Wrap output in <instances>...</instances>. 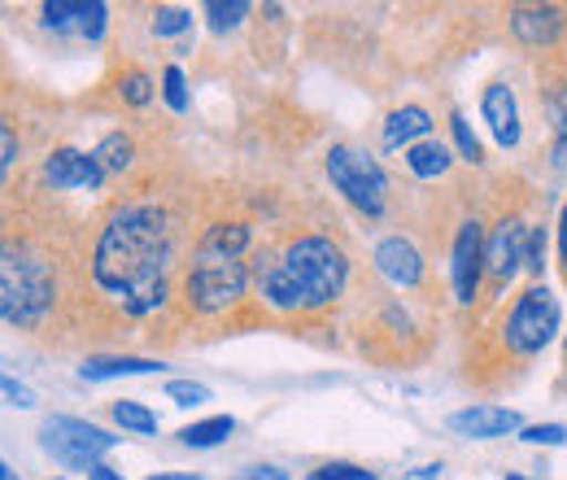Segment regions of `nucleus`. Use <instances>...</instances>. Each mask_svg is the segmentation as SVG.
<instances>
[{
    "mask_svg": "<svg viewBox=\"0 0 567 480\" xmlns=\"http://www.w3.org/2000/svg\"><path fill=\"white\" fill-rule=\"evenodd\" d=\"M40 446L71 472H92L101 468V459L118 446V437H110L105 428L87 423V419H74V415H49L44 428H40Z\"/></svg>",
    "mask_w": 567,
    "mask_h": 480,
    "instance_id": "7",
    "label": "nucleus"
},
{
    "mask_svg": "<svg viewBox=\"0 0 567 480\" xmlns=\"http://www.w3.org/2000/svg\"><path fill=\"white\" fill-rule=\"evenodd\" d=\"M481 279H485V227L476 218L458 223L454 232V249H450V284H454V302L472 306L481 297Z\"/></svg>",
    "mask_w": 567,
    "mask_h": 480,
    "instance_id": "9",
    "label": "nucleus"
},
{
    "mask_svg": "<svg viewBox=\"0 0 567 480\" xmlns=\"http://www.w3.org/2000/svg\"><path fill=\"white\" fill-rule=\"evenodd\" d=\"M249 13H254L249 0H210L206 4V27H210L214 35H223V31H236Z\"/></svg>",
    "mask_w": 567,
    "mask_h": 480,
    "instance_id": "20",
    "label": "nucleus"
},
{
    "mask_svg": "<svg viewBox=\"0 0 567 480\" xmlns=\"http://www.w3.org/2000/svg\"><path fill=\"white\" fill-rule=\"evenodd\" d=\"M184 31H193L188 9H157L153 13V35H184Z\"/></svg>",
    "mask_w": 567,
    "mask_h": 480,
    "instance_id": "28",
    "label": "nucleus"
},
{
    "mask_svg": "<svg viewBox=\"0 0 567 480\" xmlns=\"http://www.w3.org/2000/svg\"><path fill=\"white\" fill-rule=\"evenodd\" d=\"M58 480H62V477H58Z\"/></svg>",
    "mask_w": 567,
    "mask_h": 480,
    "instance_id": "42",
    "label": "nucleus"
},
{
    "mask_svg": "<svg viewBox=\"0 0 567 480\" xmlns=\"http://www.w3.org/2000/svg\"><path fill=\"white\" fill-rule=\"evenodd\" d=\"M350 279V258L332 236H292L280 254H258L254 284L280 315L328 310Z\"/></svg>",
    "mask_w": 567,
    "mask_h": 480,
    "instance_id": "2",
    "label": "nucleus"
},
{
    "mask_svg": "<svg viewBox=\"0 0 567 480\" xmlns=\"http://www.w3.org/2000/svg\"><path fill=\"white\" fill-rule=\"evenodd\" d=\"M450 166H454V153H450L445 140H420V144L406 149V171L415 180H441Z\"/></svg>",
    "mask_w": 567,
    "mask_h": 480,
    "instance_id": "17",
    "label": "nucleus"
},
{
    "mask_svg": "<svg viewBox=\"0 0 567 480\" xmlns=\"http://www.w3.org/2000/svg\"><path fill=\"white\" fill-rule=\"evenodd\" d=\"M166 394L179 402V407H202V402H210V385H202V380H171L166 385Z\"/></svg>",
    "mask_w": 567,
    "mask_h": 480,
    "instance_id": "29",
    "label": "nucleus"
},
{
    "mask_svg": "<svg viewBox=\"0 0 567 480\" xmlns=\"http://www.w3.org/2000/svg\"><path fill=\"white\" fill-rule=\"evenodd\" d=\"M371 263H375V272L384 275L389 284H398V288H420L424 284V258H420V249L406 236H384L375 245Z\"/></svg>",
    "mask_w": 567,
    "mask_h": 480,
    "instance_id": "11",
    "label": "nucleus"
},
{
    "mask_svg": "<svg viewBox=\"0 0 567 480\" xmlns=\"http://www.w3.org/2000/svg\"><path fill=\"white\" fill-rule=\"evenodd\" d=\"M546 114H550V127H555V157L564 162L567 157V83H555V88H546Z\"/></svg>",
    "mask_w": 567,
    "mask_h": 480,
    "instance_id": "22",
    "label": "nucleus"
},
{
    "mask_svg": "<svg viewBox=\"0 0 567 480\" xmlns=\"http://www.w3.org/2000/svg\"><path fill=\"white\" fill-rule=\"evenodd\" d=\"M384 149L393 153V149H411V144H420V140H432V114H427L424 105H402V110H393L389 119H384Z\"/></svg>",
    "mask_w": 567,
    "mask_h": 480,
    "instance_id": "16",
    "label": "nucleus"
},
{
    "mask_svg": "<svg viewBox=\"0 0 567 480\" xmlns=\"http://www.w3.org/2000/svg\"><path fill=\"white\" fill-rule=\"evenodd\" d=\"M249 279L254 272L240 258H193V267L184 275V302L197 315H223L245 297Z\"/></svg>",
    "mask_w": 567,
    "mask_h": 480,
    "instance_id": "6",
    "label": "nucleus"
},
{
    "mask_svg": "<svg viewBox=\"0 0 567 480\" xmlns=\"http://www.w3.org/2000/svg\"><path fill=\"white\" fill-rule=\"evenodd\" d=\"M450 132H454V149H458V157H467V162H485V149H481V140L472 132V123L454 110L450 114Z\"/></svg>",
    "mask_w": 567,
    "mask_h": 480,
    "instance_id": "26",
    "label": "nucleus"
},
{
    "mask_svg": "<svg viewBox=\"0 0 567 480\" xmlns=\"http://www.w3.org/2000/svg\"><path fill=\"white\" fill-rule=\"evenodd\" d=\"M44 184L53 193L62 188H101L105 184V166L96 162V153H83V149H53L44 157Z\"/></svg>",
    "mask_w": 567,
    "mask_h": 480,
    "instance_id": "10",
    "label": "nucleus"
},
{
    "mask_svg": "<svg viewBox=\"0 0 567 480\" xmlns=\"http://www.w3.org/2000/svg\"><path fill=\"white\" fill-rule=\"evenodd\" d=\"M87 480H123V472H114L110 463H101V468H92V472H87Z\"/></svg>",
    "mask_w": 567,
    "mask_h": 480,
    "instance_id": "38",
    "label": "nucleus"
},
{
    "mask_svg": "<svg viewBox=\"0 0 567 480\" xmlns=\"http://www.w3.org/2000/svg\"><path fill=\"white\" fill-rule=\"evenodd\" d=\"M236 480H288V472H284V468H271V463H258V468L236 472Z\"/></svg>",
    "mask_w": 567,
    "mask_h": 480,
    "instance_id": "36",
    "label": "nucleus"
},
{
    "mask_svg": "<svg viewBox=\"0 0 567 480\" xmlns=\"http://www.w3.org/2000/svg\"><path fill=\"white\" fill-rule=\"evenodd\" d=\"M110 415H114V423H123L127 432H157V415L148 411V407H141V402H114L110 407Z\"/></svg>",
    "mask_w": 567,
    "mask_h": 480,
    "instance_id": "24",
    "label": "nucleus"
},
{
    "mask_svg": "<svg viewBox=\"0 0 567 480\" xmlns=\"http://www.w3.org/2000/svg\"><path fill=\"white\" fill-rule=\"evenodd\" d=\"M506 480H524V477H515V472H506Z\"/></svg>",
    "mask_w": 567,
    "mask_h": 480,
    "instance_id": "41",
    "label": "nucleus"
},
{
    "mask_svg": "<svg viewBox=\"0 0 567 480\" xmlns=\"http://www.w3.org/2000/svg\"><path fill=\"white\" fill-rule=\"evenodd\" d=\"M148 480H202L197 472H166V477H148Z\"/></svg>",
    "mask_w": 567,
    "mask_h": 480,
    "instance_id": "39",
    "label": "nucleus"
},
{
    "mask_svg": "<svg viewBox=\"0 0 567 480\" xmlns=\"http://www.w3.org/2000/svg\"><path fill=\"white\" fill-rule=\"evenodd\" d=\"M310 480H380L375 472H367V468H358V463H323V468H315Z\"/></svg>",
    "mask_w": 567,
    "mask_h": 480,
    "instance_id": "30",
    "label": "nucleus"
},
{
    "mask_svg": "<svg viewBox=\"0 0 567 480\" xmlns=\"http://www.w3.org/2000/svg\"><path fill=\"white\" fill-rule=\"evenodd\" d=\"M555 333H559V297L546 284H528L502 324V345L515 358H537L555 341Z\"/></svg>",
    "mask_w": 567,
    "mask_h": 480,
    "instance_id": "5",
    "label": "nucleus"
},
{
    "mask_svg": "<svg viewBox=\"0 0 567 480\" xmlns=\"http://www.w3.org/2000/svg\"><path fill=\"white\" fill-rule=\"evenodd\" d=\"M162 96H166V105H171L175 114H184V110H188V88H184V70L179 67L162 70Z\"/></svg>",
    "mask_w": 567,
    "mask_h": 480,
    "instance_id": "27",
    "label": "nucleus"
},
{
    "mask_svg": "<svg viewBox=\"0 0 567 480\" xmlns=\"http://www.w3.org/2000/svg\"><path fill=\"white\" fill-rule=\"evenodd\" d=\"M0 144H4V157H0V171L9 175V171H13V162H18V140H13V127H9V123L0 127Z\"/></svg>",
    "mask_w": 567,
    "mask_h": 480,
    "instance_id": "35",
    "label": "nucleus"
},
{
    "mask_svg": "<svg viewBox=\"0 0 567 480\" xmlns=\"http://www.w3.org/2000/svg\"><path fill=\"white\" fill-rule=\"evenodd\" d=\"M162 362H153V358H136V354H114V358H87L83 367H79V376L83 380H114V376H148V371H157Z\"/></svg>",
    "mask_w": 567,
    "mask_h": 480,
    "instance_id": "18",
    "label": "nucleus"
},
{
    "mask_svg": "<svg viewBox=\"0 0 567 480\" xmlns=\"http://www.w3.org/2000/svg\"><path fill=\"white\" fill-rule=\"evenodd\" d=\"M524 441H528V446H564L567 428L564 423H528V428H524Z\"/></svg>",
    "mask_w": 567,
    "mask_h": 480,
    "instance_id": "31",
    "label": "nucleus"
},
{
    "mask_svg": "<svg viewBox=\"0 0 567 480\" xmlns=\"http://www.w3.org/2000/svg\"><path fill=\"white\" fill-rule=\"evenodd\" d=\"M0 315L9 328H40L49 315H53V302H58V284H53V267L44 254H35L31 245H13V236L4 241V254H0Z\"/></svg>",
    "mask_w": 567,
    "mask_h": 480,
    "instance_id": "3",
    "label": "nucleus"
},
{
    "mask_svg": "<svg viewBox=\"0 0 567 480\" xmlns=\"http://www.w3.org/2000/svg\"><path fill=\"white\" fill-rule=\"evenodd\" d=\"M254 245V227L249 223H210L197 245H193V258H245V249Z\"/></svg>",
    "mask_w": 567,
    "mask_h": 480,
    "instance_id": "15",
    "label": "nucleus"
},
{
    "mask_svg": "<svg viewBox=\"0 0 567 480\" xmlns=\"http://www.w3.org/2000/svg\"><path fill=\"white\" fill-rule=\"evenodd\" d=\"M0 480H18V472H13L9 463H0Z\"/></svg>",
    "mask_w": 567,
    "mask_h": 480,
    "instance_id": "40",
    "label": "nucleus"
},
{
    "mask_svg": "<svg viewBox=\"0 0 567 480\" xmlns=\"http://www.w3.org/2000/svg\"><path fill=\"white\" fill-rule=\"evenodd\" d=\"M524 267L533 275H542L546 267V227L542 223H533V232H528V254H524Z\"/></svg>",
    "mask_w": 567,
    "mask_h": 480,
    "instance_id": "32",
    "label": "nucleus"
},
{
    "mask_svg": "<svg viewBox=\"0 0 567 480\" xmlns=\"http://www.w3.org/2000/svg\"><path fill=\"white\" fill-rule=\"evenodd\" d=\"M515 428L524 432V419L511 407H467V411L450 415V432L472 437V441H494V437H506Z\"/></svg>",
    "mask_w": 567,
    "mask_h": 480,
    "instance_id": "13",
    "label": "nucleus"
},
{
    "mask_svg": "<svg viewBox=\"0 0 567 480\" xmlns=\"http://www.w3.org/2000/svg\"><path fill=\"white\" fill-rule=\"evenodd\" d=\"M559 258H564V272H567V206L559 210Z\"/></svg>",
    "mask_w": 567,
    "mask_h": 480,
    "instance_id": "37",
    "label": "nucleus"
},
{
    "mask_svg": "<svg viewBox=\"0 0 567 480\" xmlns=\"http://www.w3.org/2000/svg\"><path fill=\"white\" fill-rule=\"evenodd\" d=\"M323 171H328L332 188L354 210H362L367 218H380L389 210V175L380 171L375 157L358 153L350 144H332L323 157Z\"/></svg>",
    "mask_w": 567,
    "mask_h": 480,
    "instance_id": "4",
    "label": "nucleus"
},
{
    "mask_svg": "<svg viewBox=\"0 0 567 480\" xmlns=\"http://www.w3.org/2000/svg\"><path fill=\"white\" fill-rule=\"evenodd\" d=\"M528 223L519 214H502L494 223V232L485 236V275L494 284V293H502L515 272L524 267V254H528Z\"/></svg>",
    "mask_w": 567,
    "mask_h": 480,
    "instance_id": "8",
    "label": "nucleus"
},
{
    "mask_svg": "<svg viewBox=\"0 0 567 480\" xmlns=\"http://www.w3.org/2000/svg\"><path fill=\"white\" fill-rule=\"evenodd\" d=\"M481 114L489 123V132L502 149H515L519 144V105H515V92L511 83H489L485 96H481Z\"/></svg>",
    "mask_w": 567,
    "mask_h": 480,
    "instance_id": "14",
    "label": "nucleus"
},
{
    "mask_svg": "<svg viewBox=\"0 0 567 480\" xmlns=\"http://www.w3.org/2000/svg\"><path fill=\"white\" fill-rule=\"evenodd\" d=\"M175 218L157 202H123L110 210L92 245V288L123 315L148 319L171 302Z\"/></svg>",
    "mask_w": 567,
    "mask_h": 480,
    "instance_id": "1",
    "label": "nucleus"
},
{
    "mask_svg": "<svg viewBox=\"0 0 567 480\" xmlns=\"http://www.w3.org/2000/svg\"><path fill=\"white\" fill-rule=\"evenodd\" d=\"M118 96H123L127 105H148V101H153V79H148L141 67H127L123 79H118Z\"/></svg>",
    "mask_w": 567,
    "mask_h": 480,
    "instance_id": "25",
    "label": "nucleus"
},
{
    "mask_svg": "<svg viewBox=\"0 0 567 480\" xmlns=\"http://www.w3.org/2000/svg\"><path fill=\"white\" fill-rule=\"evenodd\" d=\"M105 22H110V9H105L101 0H92V4H87V18H83V27H79V35L96 44V40L105 35Z\"/></svg>",
    "mask_w": 567,
    "mask_h": 480,
    "instance_id": "33",
    "label": "nucleus"
},
{
    "mask_svg": "<svg viewBox=\"0 0 567 480\" xmlns=\"http://www.w3.org/2000/svg\"><path fill=\"white\" fill-rule=\"evenodd\" d=\"M236 432V419L231 415H210V419H197L188 428H179V441L193 446V450H210L218 441H227Z\"/></svg>",
    "mask_w": 567,
    "mask_h": 480,
    "instance_id": "19",
    "label": "nucleus"
},
{
    "mask_svg": "<svg viewBox=\"0 0 567 480\" xmlns=\"http://www.w3.org/2000/svg\"><path fill=\"white\" fill-rule=\"evenodd\" d=\"M0 389H4V402H9V407H35V394H31L27 385H18L13 376H4Z\"/></svg>",
    "mask_w": 567,
    "mask_h": 480,
    "instance_id": "34",
    "label": "nucleus"
},
{
    "mask_svg": "<svg viewBox=\"0 0 567 480\" xmlns=\"http://www.w3.org/2000/svg\"><path fill=\"white\" fill-rule=\"evenodd\" d=\"M506 18H511L515 40H519V44H528V49H550V44H559V35L567 31L564 9H555V4H537V9H511Z\"/></svg>",
    "mask_w": 567,
    "mask_h": 480,
    "instance_id": "12",
    "label": "nucleus"
},
{
    "mask_svg": "<svg viewBox=\"0 0 567 480\" xmlns=\"http://www.w3.org/2000/svg\"><path fill=\"white\" fill-rule=\"evenodd\" d=\"M83 18H87V4L83 0H49L44 4V22L53 27V31H79L83 27Z\"/></svg>",
    "mask_w": 567,
    "mask_h": 480,
    "instance_id": "23",
    "label": "nucleus"
},
{
    "mask_svg": "<svg viewBox=\"0 0 567 480\" xmlns=\"http://www.w3.org/2000/svg\"><path fill=\"white\" fill-rule=\"evenodd\" d=\"M92 153H96V162H101V166H105V175H110V171H127V166H132L136 144H132V136H123V132H110V136L101 140Z\"/></svg>",
    "mask_w": 567,
    "mask_h": 480,
    "instance_id": "21",
    "label": "nucleus"
}]
</instances>
